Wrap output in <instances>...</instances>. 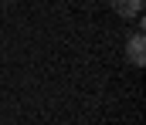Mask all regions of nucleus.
<instances>
[{"label":"nucleus","mask_w":146,"mask_h":125,"mask_svg":"<svg viewBox=\"0 0 146 125\" xmlns=\"http://www.w3.org/2000/svg\"><path fill=\"white\" fill-rule=\"evenodd\" d=\"M126 54H129V64H136V68H143V64H146V34H143V31H136V34L129 37Z\"/></svg>","instance_id":"1"},{"label":"nucleus","mask_w":146,"mask_h":125,"mask_svg":"<svg viewBox=\"0 0 146 125\" xmlns=\"http://www.w3.org/2000/svg\"><path fill=\"white\" fill-rule=\"evenodd\" d=\"M112 10L119 17H126V20H136L143 14V0H112Z\"/></svg>","instance_id":"2"}]
</instances>
